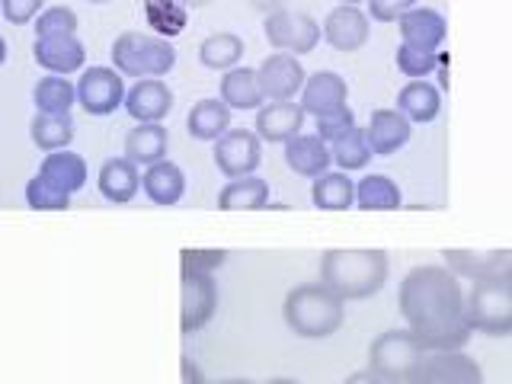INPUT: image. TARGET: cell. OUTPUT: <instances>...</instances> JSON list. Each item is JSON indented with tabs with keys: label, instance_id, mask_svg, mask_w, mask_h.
I'll use <instances>...</instances> for the list:
<instances>
[{
	"label": "cell",
	"instance_id": "1",
	"mask_svg": "<svg viewBox=\"0 0 512 384\" xmlns=\"http://www.w3.org/2000/svg\"><path fill=\"white\" fill-rule=\"evenodd\" d=\"M397 308L429 352L464 349L474 336L468 324V292L448 266H416L397 288Z\"/></svg>",
	"mask_w": 512,
	"mask_h": 384
},
{
	"label": "cell",
	"instance_id": "2",
	"mask_svg": "<svg viewBox=\"0 0 512 384\" xmlns=\"http://www.w3.org/2000/svg\"><path fill=\"white\" fill-rule=\"evenodd\" d=\"M391 260L378 247H333L320 256V282L343 301L375 298L388 282Z\"/></svg>",
	"mask_w": 512,
	"mask_h": 384
},
{
	"label": "cell",
	"instance_id": "3",
	"mask_svg": "<svg viewBox=\"0 0 512 384\" xmlns=\"http://www.w3.org/2000/svg\"><path fill=\"white\" fill-rule=\"evenodd\" d=\"M282 320L301 340H327L346 320V301L324 282H301L282 301Z\"/></svg>",
	"mask_w": 512,
	"mask_h": 384
},
{
	"label": "cell",
	"instance_id": "4",
	"mask_svg": "<svg viewBox=\"0 0 512 384\" xmlns=\"http://www.w3.org/2000/svg\"><path fill=\"white\" fill-rule=\"evenodd\" d=\"M426 346L416 340L410 327H394L378 333L368 343V368L384 384H413L416 372L426 359Z\"/></svg>",
	"mask_w": 512,
	"mask_h": 384
},
{
	"label": "cell",
	"instance_id": "5",
	"mask_svg": "<svg viewBox=\"0 0 512 384\" xmlns=\"http://www.w3.org/2000/svg\"><path fill=\"white\" fill-rule=\"evenodd\" d=\"M112 68L132 80H144V77L164 80L176 68V48L170 39H160V36L122 32V36L112 42Z\"/></svg>",
	"mask_w": 512,
	"mask_h": 384
},
{
	"label": "cell",
	"instance_id": "6",
	"mask_svg": "<svg viewBox=\"0 0 512 384\" xmlns=\"http://www.w3.org/2000/svg\"><path fill=\"white\" fill-rule=\"evenodd\" d=\"M468 324L484 336H512V279L506 269L493 279L471 282Z\"/></svg>",
	"mask_w": 512,
	"mask_h": 384
},
{
	"label": "cell",
	"instance_id": "7",
	"mask_svg": "<svg viewBox=\"0 0 512 384\" xmlns=\"http://www.w3.org/2000/svg\"><path fill=\"white\" fill-rule=\"evenodd\" d=\"M218 282L215 272L180 269V330L199 333L215 320Z\"/></svg>",
	"mask_w": 512,
	"mask_h": 384
},
{
	"label": "cell",
	"instance_id": "8",
	"mask_svg": "<svg viewBox=\"0 0 512 384\" xmlns=\"http://www.w3.org/2000/svg\"><path fill=\"white\" fill-rule=\"evenodd\" d=\"M266 42L279 52L292 55H308L324 39V26H320L311 13H295V10H276L263 20Z\"/></svg>",
	"mask_w": 512,
	"mask_h": 384
},
{
	"label": "cell",
	"instance_id": "9",
	"mask_svg": "<svg viewBox=\"0 0 512 384\" xmlns=\"http://www.w3.org/2000/svg\"><path fill=\"white\" fill-rule=\"evenodd\" d=\"M215 167L228 180H240V176H253L263 160V138L250 132V128H228L212 148Z\"/></svg>",
	"mask_w": 512,
	"mask_h": 384
},
{
	"label": "cell",
	"instance_id": "10",
	"mask_svg": "<svg viewBox=\"0 0 512 384\" xmlns=\"http://www.w3.org/2000/svg\"><path fill=\"white\" fill-rule=\"evenodd\" d=\"M125 77L116 68H84L77 77V103L90 116H112L125 106Z\"/></svg>",
	"mask_w": 512,
	"mask_h": 384
},
{
	"label": "cell",
	"instance_id": "11",
	"mask_svg": "<svg viewBox=\"0 0 512 384\" xmlns=\"http://www.w3.org/2000/svg\"><path fill=\"white\" fill-rule=\"evenodd\" d=\"M256 77H260L266 103L298 100L301 90H304V80H308L304 64L292 52H272L269 58H263L260 68H256Z\"/></svg>",
	"mask_w": 512,
	"mask_h": 384
},
{
	"label": "cell",
	"instance_id": "12",
	"mask_svg": "<svg viewBox=\"0 0 512 384\" xmlns=\"http://www.w3.org/2000/svg\"><path fill=\"white\" fill-rule=\"evenodd\" d=\"M413 384H487L484 368L464 349L452 352H426Z\"/></svg>",
	"mask_w": 512,
	"mask_h": 384
},
{
	"label": "cell",
	"instance_id": "13",
	"mask_svg": "<svg viewBox=\"0 0 512 384\" xmlns=\"http://www.w3.org/2000/svg\"><path fill=\"white\" fill-rule=\"evenodd\" d=\"M372 36V20L362 7L340 4L327 13L324 20V42L336 52H359Z\"/></svg>",
	"mask_w": 512,
	"mask_h": 384
},
{
	"label": "cell",
	"instance_id": "14",
	"mask_svg": "<svg viewBox=\"0 0 512 384\" xmlns=\"http://www.w3.org/2000/svg\"><path fill=\"white\" fill-rule=\"evenodd\" d=\"M365 135H368V148H372L375 157H391L407 148V141L413 135V122L397 106L375 109L372 116H368Z\"/></svg>",
	"mask_w": 512,
	"mask_h": 384
},
{
	"label": "cell",
	"instance_id": "15",
	"mask_svg": "<svg viewBox=\"0 0 512 384\" xmlns=\"http://www.w3.org/2000/svg\"><path fill=\"white\" fill-rule=\"evenodd\" d=\"M173 109V93L160 77H144L135 80L125 93V112L138 125L141 122H164Z\"/></svg>",
	"mask_w": 512,
	"mask_h": 384
},
{
	"label": "cell",
	"instance_id": "16",
	"mask_svg": "<svg viewBox=\"0 0 512 384\" xmlns=\"http://www.w3.org/2000/svg\"><path fill=\"white\" fill-rule=\"evenodd\" d=\"M32 58H36V64L45 68L48 74L71 77L77 71H84L87 48L77 36H48V39H36V45H32Z\"/></svg>",
	"mask_w": 512,
	"mask_h": 384
},
{
	"label": "cell",
	"instance_id": "17",
	"mask_svg": "<svg viewBox=\"0 0 512 384\" xmlns=\"http://www.w3.org/2000/svg\"><path fill=\"white\" fill-rule=\"evenodd\" d=\"M400 26V42L410 48H420V52H439L448 36V23L439 10L432 7H413L397 20Z\"/></svg>",
	"mask_w": 512,
	"mask_h": 384
},
{
	"label": "cell",
	"instance_id": "18",
	"mask_svg": "<svg viewBox=\"0 0 512 384\" xmlns=\"http://www.w3.org/2000/svg\"><path fill=\"white\" fill-rule=\"evenodd\" d=\"M285 164L295 176L304 180H317L333 167L330 144L320 138L317 132H301L292 141H285Z\"/></svg>",
	"mask_w": 512,
	"mask_h": 384
},
{
	"label": "cell",
	"instance_id": "19",
	"mask_svg": "<svg viewBox=\"0 0 512 384\" xmlns=\"http://www.w3.org/2000/svg\"><path fill=\"white\" fill-rule=\"evenodd\" d=\"M301 109L308 112V116H324V112H333V109H343L349 106V84L343 74L336 71H317L304 80V90H301Z\"/></svg>",
	"mask_w": 512,
	"mask_h": 384
},
{
	"label": "cell",
	"instance_id": "20",
	"mask_svg": "<svg viewBox=\"0 0 512 384\" xmlns=\"http://www.w3.org/2000/svg\"><path fill=\"white\" fill-rule=\"evenodd\" d=\"M304 119H308V112H304L301 103H295V100L263 103L260 109H256V128H253V132L260 135L263 141L285 144V141H292L295 135L304 132Z\"/></svg>",
	"mask_w": 512,
	"mask_h": 384
},
{
	"label": "cell",
	"instance_id": "21",
	"mask_svg": "<svg viewBox=\"0 0 512 384\" xmlns=\"http://www.w3.org/2000/svg\"><path fill=\"white\" fill-rule=\"evenodd\" d=\"M442 260L458 279L484 282V279L500 276L512 263V250H445Z\"/></svg>",
	"mask_w": 512,
	"mask_h": 384
},
{
	"label": "cell",
	"instance_id": "22",
	"mask_svg": "<svg viewBox=\"0 0 512 384\" xmlns=\"http://www.w3.org/2000/svg\"><path fill=\"white\" fill-rule=\"evenodd\" d=\"M96 186H100L106 202L128 205L141 192V170L125 154L122 157H109V160H103L100 176H96Z\"/></svg>",
	"mask_w": 512,
	"mask_h": 384
},
{
	"label": "cell",
	"instance_id": "23",
	"mask_svg": "<svg viewBox=\"0 0 512 384\" xmlns=\"http://www.w3.org/2000/svg\"><path fill=\"white\" fill-rule=\"evenodd\" d=\"M170 151V132L164 122H141L125 135V157L138 167H154L167 160Z\"/></svg>",
	"mask_w": 512,
	"mask_h": 384
},
{
	"label": "cell",
	"instance_id": "24",
	"mask_svg": "<svg viewBox=\"0 0 512 384\" xmlns=\"http://www.w3.org/2000/svg\"><path fill=\"white\" fill-rule=\"evenodd\" d=\"M141 189L154 205H176L186 196V173L173 160H160L154 167H144L141 173Z\"/></svg>",
	"mask_w": 512,
	"mask_h": 384
},
{
	"label": "cell",
	"instance_id": "25",
	"mask_svg": "<svg viewBox=\"0 0 512 384\" xmlns=\"http://www.w3.org/2000/svg\"><path fill=\"white\" fill-rule=\"evenodd\" d=\"M397 109L413 125H429L442 112V90L429 80H407L397 93Z\"/></svg>",
	"mask_w": 512,
	"mask_h": 384
},
{
	"label": "cell",
	"instance_id": "26",
	"mask_svg": "<svg viewBox=\"0 0 512 384\" xmlns=\"http://www.w3.org/2000/svg\"><path fill=\"white\" fill-rule=\"evenodd\" d=\"M231 106L221 100V96H208V100H199L189 109L186 116V132L196 141H218L224 132L231 128Z\"/></svg>",
	"mask_w": 512,
	"mask_h": 384
},
{
	"label": "cell",
	"instance_id": "27",
	"mask_svg": "<svg viewBox=\"0 0 512 384\" xmlns=\"http://www.w3.org/2000/svg\"><path fill=\"white\" fill-rule=\"evenodd\" d=\"M39 176H45L48 183L64 189V192H80L87 186V160L74 154L71 148H64V151H52V154H45V160L39 164Z\"/></svg>",
	"mask_w": 512,
	"mask_h": 384
},
{
	"label": "cell",
	"instance_id": "28",
	"mask_svg": "<svg viewBox=\"0 0 512 384\" xmlns=\"http://www.w3.org/2000/svg\"><path fill=\"white\" fill-rule=\"evenodd\" d=\"M218 96L231 109H260L266 103L260 77H256V68H244V64H237V68L221 74Z\"/></svg>",
	"mask_w": 512,
	"mask_h": 384
},
{
	"label": "cell",
	"instance_id": "29",
	"mask_svg": "<svg viewBox=\"0 0 512 384\" xmlns=\"http://www.w3.org/2000/svg\"><path fill=\"white\" fill-rule=\"evenodd\" d=\"M269 205V183L263 176H240V180H228L218 192V208L221 212H260Z\"/></svg>",
	"mask_w": 512,
	"mask_h": 384
},
{
	"label": "cell",
	"instance_id": "30",
	"mask_svg": "<svg viewBox=\"0 0 512 384\" xmlns=\"http://www.w3.org/2000/svg\"><path fill=\"white\" fill-rule=\"evenodd\" d=\"M311 202L320 212H349L356 205V183L343 170H327L311 180Z\"/></svg>",
	"mask_w": 512,
	"mask_h": 384
},
{
	"label": "cell",
	"instance_id": "31",
	"mask_svg": "<svg viewBox=\"0 0 512 384\" xmlns=\"http://www.w3.org/2000/svg\"><path fill=\"white\" fill-rule=\"evenodd\" d=\"M356 205L362 212H397L404 205V192L384 173H368L356 183Z\"/></svg>",
	"mask_w": 512,
	"mask_h": 384
},
{
	"label": "cell",
	"instance_id": "32",
	"mask_svg": "<svg viewBox=\"0 0 512 384\" xmlns=\"http://www.w3.org/2000/svg\"><path fill=\"white\" fill-rule=\"evenodd\" d=\"M244 58V39L234 32H212L199 45V64L208 71H231Z\"/></svg>",
	"mask_w": 512,
	"mask_h": 384
},
{
	"label": "cell",
	"instance_id": "33",
	"mask_svg": "<svg viewBox=\"0 0 512 384\" xmlns=\"http://www.w3.org/2000/svg\"><path fill=\"white\" fill-rule=\"evenodd\" d=\"M29 138L45 154L64 151L74 141V119H71V112H68V116H52V112H39V116H32Z\"/></svg>",
	"mask_w": 512,
	"mask_h": 384
},
{
	"label": "cell",
	"instance_id": "34",
	"mask_svg": "<svg viewBox=\"0 0 512 384\" xmlns=\"http://www.w3.org/2000/svg\"><path fill=\"white\" fill-rule=\"evenodd\" d=\"M32 103L39 112H52V116H68L77 103V84H71L61 74H45L36 87H32Z\"/></svg>",
	"mask_w": 512,
	"mask_h": 384
},
{
	"label": "cell",
	"instance_id": "35",
	"mask_svg": "<svg viewBox=\"0 0 512 384\" xmlns=\"http://www.w3.org/2000/svg\"><path fill=\"white\" fill-rule=\"evenodd\" d=\"M144 20L154 29V36L173 39L189 23V13L180 0H144Z\"/></svg>",
	"mask_w": 512,
	"mask_h": 384
},
{
	"label": "cell",
	"instance_id": "36",
	"mask_svg": "<svg viewBox=\"0 0 512 384\" xmlns=\"http://www.w3.org/2000/svg\"><path fill=\"white\" fill-rule=\"evenodd\" d=\"M330 154H333V167H340L343 173H352V170H362L372 164V148H368V135L365 128L356 125L349 135H343L340 141L330 144Z\"/></svg>",
	"mask_w": 512,
	"mask_h": 384
},
{
	"label": "cell",
	"instance_id": "37",
	"mask_svg": "<svg viewBox=\"0 0 512 384\" xmlns=\"http://www.w3.org/2000/svg\"><path fill=\"white\" fill-rule=\"evenodd\" d=\"M26 205L36 208V212H64V208H71V192L52 186L45 176L36 173L26 183Z\"/></svg>",
	"mask_w": 512,
	"mask_h": 384
},
{
	"label": "cell",
	"instance_id": "38",
	"mask_svg": "<svg viewBox=\"0 0 512 384\" xmlns=\"http://www.w3.org/2000/svg\"><path fill=\"white\" fill-rule=\"evenodd\" d=\"M394 61H397V71L407 74L410 80H429L432 71H439L442 52H420V48H410L400 42Z\"/></svg>",
	"mask_w": 512,
	"mask_h": 384
},
{
	"label": "cell",
	"instance_id": "39",
	"mask_svg": "<svg viewBox=\"0 0 512 384\" xmlns=\"http://www.w3.org/2000/svg\"><path fill=\"white\" fill-rule=\"evenodd\" d=\"M36 39H48V36H77V13L71 7H45L36 16Z\"/></svg>",
	"mask_w": 512,
	"mask_h": 384
},
{
	"label": "cell",
	"instance_id": "40",
	"mask_svg": "<svg viewBox=\"0 0 512 384\" xmlns=\"http://www.w3.org/2000/svg\"><path fill=\"white\" fill-rule=\"evenodd\" d=\"M356 112L352 106H343V109H333V112H324V116H317V135L324 138L327 144L340 141L343 135H349L352 128H356Z\"/></svg>",
	"mask_w": 512,
	"mask_h": 384
},
{
	"label": "cell",
	"instance_id": "41",
	"mask_svg": "<svg viewBox=\"0 0 512 384\" xmlns=\"http://www.w3.org/2000/svg\"><path fill=\"white\" fill-rule=\"evenodd\" d=\"M228 260V250H212V247H186L180 253V266L183 269H196V272H215Z\"/></svg>",
	"mask_w": 512,
	"mask_h": 384
},
{
	"label": "cell",
	"instance_id": "42",
	"mask_svg": "<svg viewBox=\"0 0 512 384\" xmlns=\"http://www.w3.org/2000/svg\"><path fill=\"white\" fill-rule=\"evenodd\" d=\"M45 10V0H0V16L13 26L36 23V16Z\"/></svg>",
	"mask_w": 512,
	"mask_h": 384
},
{
	"label": "cell",
	"instance_id": "43",
	"mask_svg": "<svg viewBox=\"0 0 512 384\" xmlns=\"http://www.w3.org/2000/svg\"><path fill=\"white\" fill-rule=\"evenodd\" d=\"M368 10V20H375V23H397L400 16L410 13L416 7V0H368L365 4Z\"/></svg>",
	"mask_w": 512,
	"mask_h": 384
},
{
	"label": "cell",
	"instance_id": "44",
	"mask_svg": "<svg viewBox=\"0 0 512 384\" xmlns=\"http://www.w3.org/2000/svg\"><path fill=\"white\" fill-rule=\"evenodd\" d=\"M180 378H183V384H205L202 368L192 359H180Z\"/></svg>",
	"mask_w": 512,
	"mask_h": 384
},
{
	"label": "cell",
	"instance_id": "45",
	"mask_svg": "<svg viewBox=\"0 0 512 384\" xmlns=\"http://www.w3.org/2000/svg\"><path fill=\"white\" fill-rule=\"evenodd\" d=\"M343 384H384L372 368H359V372H352Z\"/></svg>",
	"mask_w": 512,
	"mask_h": 384
},
{
	"label": "cell",
	"instance_id": "46",
	"mask_svg": "<svg viewBox=\"0 0 512 384\" xmlns=\"http://www.w3.org/2000/svg\"><path fill=\"white\" fill-rule=\"evenodd\" d=\"M247 4L253 10H260V13H276V10H285V0H247Z\"/></svg>",
	"mask_w": 512,
	"mask_h": 384
},
{
	"label": "cell",
	"instance_id": "47",
	"mask_svg": "<svg viewBox=\"0 0 512 384\" xmlns=\"http://www.w3.org/2000/svg\"><path fill=\"white\" fill-rule=\"evenodd\" d=\"M180 4L186 7V10H199V7H208L212 0H180Z\"/></svg>",
	"mask_w": 512,
	"mask_h": 384
},
{
	"label": "cell",
	"instance_id": "48",
	"mask_svg": "<svg viewBox=\"0 0 512 384\" xmlns=\"http://www.w3.org/2000/svg\"><path fill=\"white\" fill-rule=\"evenodd\" d=\"M4 61H7V39L0 36V68H4Z\"/></svg>",
	"mask_w": 512,
	"mask_h": 384
},
{
	"label": "cell",
	"instance_id": "49",
	"mask_svg": "<svg viewBox=\"0 0 512 384\" xmlns=\"http://www.w3.org/2000/svg\"><path fill=\"white\" fill-rule=\"evenodd\" d=\"M263 384H301V381H295V378H269Z\"/></svg>",
	"mask_w": 512,
	"mask_h": 384
},
{
	"label": "cell",
	"instance_id": "50",
	"mask_svg": "<svg viewBox=\"0 0 512 384\" xmlns=\"http://www.w3.org/2000/svg\"><path fill=\"white\" fill-rule=\"evenodd\" d=\"M221 384H256V381H247V378H231V381H221Z\"/></svg>",
	"mask_w": 512,
	"mask_h": 384
},
{
	"label": "cell",
	"instance_id": "51",
	"mask_svg": "<svg viewBox=\"0 0 512 384\" xmlns=\"http://www.w3.org/2000/svg\"><path fill=\"white\" fill-rule=\"evenodd\" d=\"M340 4H352V7H362V4H368V0H340Z\"/></svg>",
	"mask_w": 512,
	"mask_h": 384
},
{
	"label": "cell",
	"instance_id": "52",
	"mask_svg": "<svg viewBox=\"0 0 512 384\" xmlns=\"http://www.w3.org/2000/svg\"><path fill=\"white\" fill-rule=\"evenodd\" d=\"M506 276H509V279H512V263H509V266H506Z\"/></svg>",
	"mask_w": 512,
	"mask_h": 384
},
{
	"label": "cell",
	"instance_id": "53",
	"mask_svg": "<svg viewBox=\"0 0 512 384\" xmlns=\"http://www.w3.org/2000/svg\"><path fill=\"white\" fill-rule=\"evenodd\" d=\"M87 4H106V0H87Z\"/></svg>",
	"mask_w": 512,
	"mask_h": 384
}]
</instances>
